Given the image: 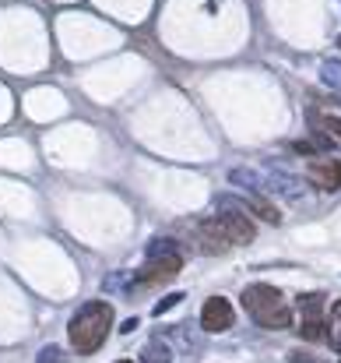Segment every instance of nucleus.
Segmentation results:
<instances>
[{
    "instance_id": "nucleus-1",
    "label": "nucleus",
    "mask_w": 341,
    "mask_h": 363,
    "mask_svg": "<svg viewBox=\"0 0 341 363\" xmlns=\"http://www.w3.org/2000/svg\"><path fill=\"white\" fill-rule=\"evenodd\" d=\"M110 332H113V307H110L106 300H88V303H81V307L71 314V321H67V339H71V346H74L78 353H85V357L99 353Z\"/></svg>"
},
{
    "instance_id": "nucleus-2",
    "label": "nucleus",
    "mask_w": 341,
    "mask_h": 363,
    "mask_svg": "<svg viewBox=\"0 0 341 363\" xmlns=\"http://www.w3.org/2000/svg\"><path fill=\"white\" fill-rule=\"evenodd\" d=\"M239 303H243V311H246L260 328H289V325H292V314H289V307H285L282 289H274V286H267V282L246 286V289L239 293Z\"/></svg>"
},
{
    "instance_id": "nucleus-3",
    "label": "nucleus",
    "mask_w": 341,
    "mask_h": 363,
    "mask_svg": "<svg viewBox=\"0 0 341 363\" xmlns=\"http://www.w3.org/2000/svg\"><path fill=\"white\" fill-rule=\"evenodd\" d=\"M219 223H222V230H226V237L232 243H250L257 233H253V223H250V216H246V208L236 201V198H222L219 201V216H215Z\"/></svg>"
},
{
    "instance_id": "nucleus-4",
    "label": "nucleus",
    "mask_w": 341,
    "mask_h": 363,
    "mask_svg": "<svg viewBox=\"0 0 341 363\" xmlns=\"http://www.w3.org/2000/svg\"><path fill=\"white\" fill-rule=\"evenodd\" d=\"M183 226H190L194 230V250H201V254H229L232 250V240L226 237V230H222V223L219 219H190V223H183Z\"/></svg>"
},
{
    "instance_id": "nucleus-5",
    "label": "nucleus",
    "mask_w": 341,
    "mask_h": 363,
    "mask_svg": "<svg viewBox=\"0 0 341 363\" xmlns=\"http://www.w3.org/2000/svg\"><path fill=\"white\" fill-rule=\"evenodd\" d=\"M183 272V257H148L137 272V286H166L169 279H176Z\"/></svg>"
},
{
    "instance_id": "nucleus-6",
    "label": "nucleus",
    "mask_w": 341,
    "mask_h": 363,
    "mask_svg": "<svg viewBox=\"0 0 341 363\" xmlns=\"http://www.w3.org/2000/svg\"><path fill=\"white\" fill-rule=\"evenodd\" d=\"M232 321H236V314H232V303L226 296H208L204 300V307H201V328L204 332L219 335V332L232 328Z\"/></svg>"
},
{
    "instance_id": "nucleus-7",
    "label": "nucleus",
    "mask_w": 341,
    "mask_h": 363,
    "mask_svg": "<svg viewBox=\"0 0 341 363\" xmlns=\"http://www.w3.org/2000/svg\"><path fill=\"white\" fill-rule=\"evenodd\" d=\"M299 307H303V325H299V335H303L306 342H317V339H324V332H328V321H324V314L317 311V307H320V293L299 296Z\"/></svg>"
},
{
    "instance_id": "nucleus-8",
    "label": "nucleus",
    "mask_w": 341,
    "mask_h": 363,
    "mask_svg": "<svg viewBox=\"0 0 341 363\" xmlns=\"http://www.w3.org/2000/svg\"><path fill=\"white\" fill-rule=\"evenodd\" d=\"M310 184L320 187V191H338L341 187V162L338 159H317L310 162Z\"/></svg>"
},
{
    "instance_id": "nucleus-9",
    "label": "nucleus",
    "mask_w": 341,
    "mask_h": 363,
    "mask_svg": "<svg viewBox=\"0 0 341 363\" xmlns=\"http://www.w3.org/2000/svg\"><path fill=\"white\" fill-rule=\"evenodd\" d=\"M239 205L246 208V216H257V219H260V223H267V226H278V223H282V212H278L267 198H260L257 191H250V198H246V201H239Z\"/></svg>"
},
{
    "instance_id": "nucleus-10",
    "label": "nucleus",
    "mask_w": 341,
    "mask_h": 363,
    "mask_svg": "<svg viewBox=\"0 0 341 363\" xmlns=\"http://www.w3.org/2000/svg\"><path fill=\"white\" fill-rule=\"evenodd\" d=\"M176 254H180V240L176 237H155V240H148V247H144V257H176Z\"/></svg>"
},
{
    "instance_id": "nucleus-11",
    "label": "nucleus",
    "mask_w": 341,
    "mask_h": 363,
    "mask_svg": "<svg viewBox=\"0 0 341 363\" xmlns=\"http://www.w3.org/2000/svg\"><path fill=\"white\" fill-rule=\"evenodd\" d=\"M141 363H173V350L162 346V342H151L141 350Z\"/></svg>"
},
{
    "instance_id": "nucleus-12",
    "label": "nucleus",
    "mask_w": 341,
    "mask_h": 363,
    "mask_svg": "<svg viewBox=\"0 0 341 363\" xmlns=\"http://www.w3.org/2000/svg\"><path fill=\"white\" fill-rule=\"evenodd\" d=\"M320 78H324L331 89H341V64L338 60H324V64H320Z\"/></svg>"
},
{
    "instance_id": "nucleus-13",
    "label": "nucleus",
    "mask_w": 341,
    "mask_h": 363,
    "mask_svg": "<svg viewBox=\"0 0 341 363\" xmlns=\"http://www.w3.org/2000/svg\"><path fill=\"white\" fill-rule=\"evenodd\" d=\"M183 303V293H169V296H162L158 303H155V314H166V311H173V307H180Z\"/></svg>"
},
{
    "instance_id": "nucleus-14",
    "label": "nucleus",
    "mask_w": 341,
    "mask_h": 363,
    "mask_svg": "<svg viewBox=\"0 0 341 363\" xmlns=\"http://www.w3.org/2000/svg\"><path fill=\"white\" fill-rule=\"evenodd\" d=\"M35 363H64V353L57 350V346H42L39 350V360Z\"/></svg>"
},
{
    "instance_id": "nucleus-15",
    "label": "nucleus",
    "mask_w": 341,
    "mask_h": 363,
    "mask_svg": "<svg viewBox=\"0 0 341 363\" xmlns=\"http://www.w3.org/2000/svg\"><path fill=\"white\" fill-rule=\"evenodd\" d=\"M324 127H328V130H331V134H335V138H341V117H324Z\"/></svg>"
},
{
    "instance_id": "nucleus-16",
    "label": "nucleus",
    "mask_w": 341,
    "mask_h": 363,
    "mask_svg": "<svg viewBox=\"0 0 341 363\" xmlns=\"http://www.w3.org/2000/svg\"><path fill=\"white\" fill-rule=\"evenodd\" d=\"M292 148H296V152H299V155H310V152H313V145H306V141H296V145H292Z\"/></svg>"
},
{
    "instance_id": "nucleus-17",
    "label": "nucleus",
    "mask_w": 341,
    "mask_h": 363,
    "mask_svg": "<svg viewBox=\"0 0 341 363\" xmlns=\"http://www.w3.org/2000/svg\"><path fill=\"white\" fill-rule=\"evenodd\" d=\"M134 328H137V318H127V321L120 325V332H134Z\"/></svg>"
},
{
    "instance_id": "nucleus-18",
    "label": "nucleus",
    "mask_w": 341,
    "mask_h": 363,
    "mask_svg": "<svg viewBox=\"0 0 341 363\" xmlns=\"http://www.w3.org/2000/svg\"><path fill=\"white\" fill-rule=\"evenodd\" d=\"M296 360H299V363H320L317 357H296Z\"/></svg>"
},
{
    "instance_id": "nucleus-19",
    "label": "nucleus",
    "mask_w": 341,
    "mask_h": 363,
    "mask_svg": "<svg viewBox=\"0 0 341 363\" xmlns=\"http://www.w3.org/2000/svg\"><path fill=\"white\" fill-rule=\"evenodd\" d=\"M116 363H134V360H116Z\"/></svg>"
},
{
    "instance_id": "nucleus-20",
    "label": "nucleus",
    "mask_w": 341,
    "mask_h": 363,
    "mask_svg": "<svg viewBox=\"0 0 341 363\" xmlns=\"http://www.w3.org/2000/svg\"><path fill=\"white\" fill-rule=\"evenodd\" d=\"M338 46H341V35H338Z\"/></svg>"
}]
</instances>
